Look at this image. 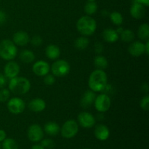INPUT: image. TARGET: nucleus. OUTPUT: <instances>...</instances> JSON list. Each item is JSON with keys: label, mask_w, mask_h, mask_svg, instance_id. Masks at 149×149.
I'll return each instance as SVG.
<instances>
[{"label": "nucleus", "mask_w": 149, "mask_h": 149, "mask_svg": "<svg viewBox=\"0 0 149 149\" xmlns=\"http://www.w3.org/2000/svg\"><path fill=\"white\" fill-rule=\"evenodd\" d=\"M138 36L141 40L147 41L149 39V26L148 23H143L139 26Z\"/></svg>", "instance_id": "b1692460"}, {"label": "nucleus", "mask_w": 149, "mask_h": 149, "mask_svg": "<svg viewBox=\"0 0 149 149\" xmlns=\"http://www.w3.org/2000/svg\"><path fill=\"white\" fill-rule=\"evenodd\" d=\"M94 65L97 69L104 70L109 65V61L103 55H98L95 58Z\"/></svg>", "instance_id": "5701e85b"}, {"label": "nucleus", "mask_w": 149, "mask_h": 149, "mask_svg": "<svg viewBox=\"0 0 149 149\" xmlns=\"http://www.w3.org/2000/svg\"><path fill=\"white\" fill-rule=\"evenodd\" d=\"M19 58L24 63H31L35 60V55L31 50L24 49L20 53Z\"/></svg>", "instance_id": "4be33fe9"}, {"label": "nucleus", "mask_w": 149, "mask_h": 149, "mask_svg": "<svg viewBox=\"0 0 149 149\" xmlns=\"http://www.w3.org/2000/svg\"><path fill=\"white\" fill-rule=\"evenodd\" d=\"M0 149H1V145H0Z\"/></svg>", "instance_id": "a18cd8bd"}, {"label": "nucleus", "mask_w": 149, "mask_h": 149, "mask_svg": "<svg viewBox=\"0 0 149 149\" xmlns=\"http://www.w3.org/2000/svg\"><path fill=\"white\" fill-rule=\"evenodd\" d=\"M44 130L47 135H50V136H55L60 132L61 127L56 122H49L45 124V127H44Z\"/></svg>", "instance_id": "412c9836"}, {"label": "nucleus", "mask_w": 149, "mask_h": 149, "mask_svg": "<svg viewBox=\"0 0 149 149\" xmlns=\"http://www.w3.org/2000/svg\"><path fill=\"white\" fill-rule=\"evenodd\" d=\"M13 42L16 46L24 47L30 42V38L27 32L19 31L14 33L13 36Z\"/></svg>", "instance_id": "ddd939ff"}, {"label": "nucleus", "mask_w": 149, "mask_h": 149, "mask_svg": "<svg viewBox=\"0 0 149 149\" xmlns=\"http://www.w3.org/2000/svg\"><path fill=\"white\" fill-rule=\"evenodd\" d=\"M7 138V134L4 130H0V143L4 141Z\"/></svg>", "instance_id": "4c0bfd02"}, {"label": "nucleus", "mask_w": 149, "mask_h": 149, "mask_svg": "<svg viewBox=\"0 0 149 149\" xmlns=\"http://www.w3.org/2000/svg\"><path fill=\"white\" fill-rule=\"evenodd\" d=\"M95 97L96 94L95 92H93L91 90H87V91H86L83 94L81 100H80L81 106L82 108H84V109H87V108L90 107L94 103Z\"/></svg>", "instance_id": "dca6fc26"}, {"label": "nucleus", "mask_w": 149, "mask_h": 149, "mask_svg": "<svg viewBox=\"0 0 149 149\" xmlns=\"http://www.w3.org/2000/svg\"><path fill=\"white\" fill-rule=\"evenodd\" d=\"M32 71L38 77H45L49 73L50 66L46 61H38L33 65Z\"/></svg>", "instance_id": "9b49d317"}, {"label": "nucleus", "mask_w": 149, "mask_h": 149, "mask_svg": "<svg viewBox=\"0 0 149 149\" xmlns=\"http://www.w3.org/2000/svg\"><path fill=\"white\" fill-rule=\"evenodd\" d=\"M55 82V76L53 74H47L44 77V83L47 86L53 85Z\"/></svg>", "instance_id": "2f4dec72"}, {"label": "nucleus", "mask_w": 149, "mask_h": 149, "mask_svg": "<svg viewBox=\"0 0 149 149\" xmlns=\"http://www.w3.org/2000/svg\"><path fill=\"white\" fill-rule=\"evenodd\" d=\"M27 136L29 141L33 143H38L44 138V130L37 124L31 125L27 131Z\"/></svg>", "instance_id": "1a4fd4ad"}, {"label": "nucleus", "mask_w": 149, "mask_h": 149, "mask_svg": "<svg viewBox=\"0 0 149 149\" xmlns=\"http://www.w3.org/2000/svg\"><path fill=\"white\" fill-rule=\"evenodd\" d=\"M145 53L148 55L149 53V41L147 40L146 43L145 44Z\"/></svg>", "instance_id": "a19ab883"}, {"label": "nucleus", "mask_w": 149, "mask_h": 149, "mask_svg": "<svg viewBox=\"0 0 149 149\" xmlns=\"http://www.w3.org/2000/svg\"><path fill=\"white\" fill-rule=\"evenodd\" d=\"M111 21L116 26H121L123 23V16L119 12H113L110 15Z\"/></svg>", "instance_id": "cd10ccee"}, {"label": "nucleus", "mask_w": 149, "mask_h": 149, "mask_svg": "<svg viewBox=\"0 0 149 149\" xmlns=\"http://www.w3.org/2000/svg\"><path fill=\"white\" fill-rule=\"evenodd\" d=\"M95 52H97V53H100V52L103 50V46L102 45L101 43L97 42V43H96L95 45Z\"/></svg>", "instance_id": "e433bc0d"}, {"label": "nucleus", "mask_w": 149, "mask_h": 149, "mask_svg": "<svg viewBox=\"0 0 149 149\" xmlns=\"http://www.w3.org/2000/svg\"><path fill=\"white\" fill-rule=\"evenodd\" d=\"M9 90L17 95H25L31 89V82L26 77H16L10 79L8 84Z\"/></svg>", "instance_id": "f03ea898"}, {"label": "nucleus", "mask_w": 149, "mask_h": 149, "mask_svg": "<svg viewBox=\"0 0 149 149\" xmlns=\"http://www.w3.org/2000/svg\"><path fill=\"white\" fill-rule=\"evenodd\" d=\"M89 44H90V41L88 38L83 36L76 39L74 42V46L79 50H84L89 46Z\"/></svg>", "instance_id": "393cba45"}, {"label": "nucleus", "mask_w": 149, "mask_h": 149, "mask_svg": "<svg viewBox=\"0 0 149 149\" xmlns=\"http://www.w3.org/2000/svg\"><path fill=\"white\" fill-rule=\"evenodd\" d=\"M97 5L95 1H88L84 6V12L87 15H92L97 12Z\"/></svg>", "instance_id": "c85d7f7f"}, {"label": "nucleus", "mask_w": 149, "mask_h": 149, "mask_svg": "<svg viewBox=\"0 0 149 149\" xmlns=\"http://www.w3.org/2000/svg\"><path fill=\"white\" fill-rule=\"evenodd\" d=\"M84 149H90V148H84Z\"/></svg>", "instance_id": "49530a36"}, {"label": "nucleus", "mask_w": 149, "mask_h": 149, "mask_svg": "<svg viewBox=\"0 0 149 149\" xmlns=\"http://www.w3.org/2000/svg\"><path fill=\"white\" fill-rule=\"evenodd\" d=\"M10 91L8 89L1 88L0 90V102L4 103L10 99Z\"/></svg>", "instance_id": "c756f323"}, {"label": "nucleus", "mask_w": 149, "mask_h": 149, "mask_svg": "<svg viewBox=\"0 0 149 149\" xmlns=\"http://www.w3.org/2000/svg\"><path fill=\"white\" fill-rule=\"evenodd\" d=\"M7 20V15L4 11L0 10V25L4 24Z\"/></svg>", "instance_id": "c9c22d12"}, {"label": "nucleus", "mask_w": 149, "mask_h": 149, "mask_svg": "<svg viewBox=\"0 0 149 149\" xmlns=\"http://www.w3.org/2000/svg\"><path fill=\"white\" fill-rule=\"evenodd\" d=\"M29 109L33 112H42L46 108V102L42 98H34L29 103Z\"/></svg>", "instance_id": "a211bd4d"}, {"label": "nucleus", "mask_w": 149, "mask_h": 149, "mask_svg": "<svg viewBox=\"0 0 149 149\" xmlns=\"http://www.w3.org/2000/svg\"><path fill=\"white\" fill-rule=\"evenodd\" d=\"M41 145L45 148V149H52L55 146V143L52 139L45 138L41 141Z\"/></svg>", "instance_id": "7c9ffc66"}, {"label": "nucleus", "mask_w": 149, "mask_h": 149, "mask_svg": "<svg viewBox=\"0 0 149 149\" xmlns=\"http://www.w3.org/2000/svg\"><path fill=\"white\" fill-rule=\"evenodd\" d=\"M133 2L140 3L145 7H148L149 5V0H133Z\"/></svg>", "instance_id": "58836bf2"}, {"label": "nucleus", "mask_w": 149, "mask_h": 149, "mask_svg": "<svg viewBox=\"0 0 149 149\" xmlns=\"http://www.w3.org/2000/svg\"><path fill=\"white\" fill-rule=\"evenodd\" d=\"M31 149H45V148L41 144H35V145L32 146Z\"/></svg>", "instance_id": "ea45409f"}, {"label": "nucleus", "mask_w": 149, "mask_h": 149, "mask_svg": "<svg viewBox=\"0 0 149 149\" xmlns=\"http://www.w3.org/2000/svg\"><path fill=\"white\" fill-rule=\"evenodd\" d=\"M19 73H20V65L15 61H10L4 68V76L9 79L17 77Z\"/></svg>", "instance_id": "f8f14e48"}, {"label": "nucleus", "mask_w": 149, "mask_h": 149, "mask_svg": "<svg viewBox=\"0 0 149 149\" xmlns=\"http://www.w3.org/2000/svg\"><path fill=\"white\" fill-rule=\"evenodd\" d=\"M143 90H145L146 93H148V84H147V83H146V84H143Z\"/></svg>", "instance_id": "79ce46f5"}, {"label": "nucleus", "mask_w": 149, "mask_h": 149, "mask_svg": "<svg viewBox=\"0 0 149 149\" xmlns=\"http://www.w3.org/2000/svg\"><path fill=\"white\" fill-rule=\"evenodd\" d=\"M47 57L50 60H57L61 56V49L57 45H49L45 49Z\"/></svg>", "instance_id": "aec40b11"}, {"label": "nucleus", "mask_w": 149, "mask_h": 149, "mask_svg": "<svg viewBox=\"0 0 149 149\" xmlns=\"http://www.w3.org/2000/svg\"><path fill=\"white\" fill-rule=\"evenodd\" d=\"M128 52L133 57L141 56L145 53V44L140 41H135L130 44L128 47Z\"/></svg>", "instance_id": "2eb2a0df"}, {"label": "nucleus", "mask_w": 149, "mask_h": 149, "mask_svg": "<svg viewBox=\"0 0 149 149\" xmlns=\"http://www.w3.org/2000/svg\"><path fill=\"white\" fill-rule=\"evenodd\" d=\"M141 108L144 111H148L149 109V96L146 95L141 99L140 102Z\"/></svg>", "instance_id": "473e14b6"}, {"label": "nucleus", "mask_w": 149, "mask_h": 149, "mask_svg": "<svg viewBox=\"0 0 149 149\" xmlns=\"http://www.w3.org/2000/svg\"><path fill=\"white\" fill-rule=\"evenodd\" d=\"M95 137L100 141H105L110 136V130L106 125L100 124L95 127L94 130Z\"/></svg>", "instance_id": "4468645a"}, {"label": "nucleus", "mask_w": 149, "mask_h": 149, "mask_svg": "<svg viewBox=\"0 0 149 149\" xmlns=\"http://www.w3.org/2000/svg\"><path fill=\"white\" fill-rule=\"evenodd\" d=\"M131 16L135 19H141L146 15V7L140 3L133 2L130 10Z\"/></svg>", "instance_id": "f3484780"}, {"label": "nucleus", "mask_w": 149, "mask_h": 149, "mask_svg": "<svg viewBox=\"0 0 149 149\" xmlns=\"http://www.w3.org/2000/svg\"><path fill=\"white\" fill-rule=\"evenodd\" d=\"M108 77L103 70L96 69L92 72L88 79V86L95 93L103 92L107 87Z\"/></svg>", "instance_id": "f257e3e1"}, {"label": "nucleus", "mask_w": 149, "mask_h": 149, "mask_svg": "<svg viewBox=\"0 0 149 149\" xmlns=\"http://www.w3.org/2000/svg\"><path fill=\"white\" fill-rule=\"evenodd\" d=\"M6 83H7V78L4 74L0 73V89L4 88V86L6 85Z\"/></svg>", "instance_id": "f704fd0d"}, {"label": "nucleus", "mask_w": 149, "mask_h": 149, "mask_svg": "<svg viewBox=\"0 0 149 149\" xmlns=\"http://www.w3.org/2000/svg\"><path fill=\"white\" fill-rule=\"evenodd\" d=\"M77 29L83 36H91L97 29V23L90 15L82 16L77 20Z\"/></svg>", "instance_id": "7ed1b4c3"}, {"label": "nucleus", "mask_w": 149, "mask_h": 149, "mask_svg": "<svg viewBox=\"0 0 149 149\" xmlns=\"http://www.w3.org/2000/svg\"><path fill=\"white\" fill-rule=\"evenodd\" d=\"M30 42L31 44L33 47H39L42 45L43 40H42V38L40 36L36 35V36H33V37L31 38V39H30Z\"/></svg>", "instance_id": "72a5a7b5"}, {"label": "nucleus", "mask_w": 149, "mask_h": 149, "mask_svg": "<svg viewBox=\"0 0 149 149\" xmlns=\"http://www.w3.org/2000/svg\"><path fill=\"white\" fill-rule=\"evenodd\" d=\"M88 1H95V0H87Z\"/></svg>", "instance_id": "c03bdc74"}, {"label": "nucleus", "mask_w": 149, "mask_h": 149, "mask_svg": "<svg viewBox=\"0 0 149 149\" xmlns=\"http://www.w3.org/2000/svg\"><path fill=\"white\" fill-rule=\"evenodd\" d=\"M121 39L125 42H131L135 39V33L132 30L130 29H124L123 31L120 34Z\"/></svg>", "instance_id": "bb28decb"}, {"label": "nucleus", "mask_w": 149, "mask_h": 149, "mask_svg": "<svg viewBox=\"0 0 149 149\" xmlns=\"http://www.w3.org/2000/svg\"><path fill=\"white\" fill-rule=\"evenodd\" d=\"M78 124L84 128H91L95 125V118L92 113L87 111L81 112L77 117Z\"/></svg>", "instance_id": "9d476101"}, {"label": "nucleus", "mask_w": 149, "mask_h": 149, "mask_svg": "<svg viewBox=\"0 0 149 149\" xmlns=\"http://www.w3.org/2000/svg\"><path fill=\"white\" fill-rule=\"evenodd\" d=\"M50 69L55 77H63L68 74L71 66L65 60H58L52 63Z\"/></svg>", "instance_id": "423d86ee"}, {"label": "nucleus", "mask_w": 149, "mask_h": 149, "mask_svg": "<svg viewBox=\"0 0 149 149\" xmlns=\"http://www.w3.org/2000/svg\"><path fill=\"white\" fill-rule=\"evenodd\" d=\"M102 36L106 42L114 43L119 39V33L116 30L112 29H106L102 33Z\"/></svg>", "instance_id": "6ab92c4d"}, {"label": "nucleus", "mask_w": 149, "mask_h": 149, "mask_svg": "<svg viewBox=\"0 0 149 149\" xmlns=\"http://www.w3.org/2000/svg\"><path fill=\"white\" fill-rule=\"evenodd\" d=\"M2 149H18V144L13 138H6L1 142Z\"/></svg>", "instance_id": "a878e982"}, {"label": "nucleus", "mask_w": 149, "mask_h": 149, "mask_svg": "<svg viewBox=\"0 0 149 149\" xmlns=\"http://www.w3.org/2000/svg\"><path fill=\"white\" fill-rule=\"evenodd\" d=\"M116 32L119 33V35H120L121 33H122V32L124 31V29H123V28H122V27H119V28H118V29H116Z\"/></svg>", "instance_id": "37998d69"}, {"label": "nucleus", "mask_w": 149, "mask_h": 149, "mask_svg": "<svg viewBox=\"0 0 149 149\" xmlns=\"http://www.w3.org/2000/svg\"><path fill=\"white\" fill-rule=\"evenodd\" d=\"M61 135L64 138L71 139L75 137L79 132V124L74 119L66 121L61 129Z\"/></svg>", "instance_id": "39448f33"}, {"label": "nucleus", "mask_w": 149, "mask_h": 149, "mask_svg": "<svg viewBox=\"0 0 149 149\" xmlns=\"http://www.w3.org/2000/svg\"><path fill=\"white\" fill-rule=\"evenodd\" d=\"M9 111L13 114H20L24 111L26 109V103L19 97H12L8 100L7 104Z\"/></svg>", "instance_id": "6e6552de"}, {"label": "nucleus", "mask_w": 149, "mask_h": 149, "mask_svg": "<svg viewBox=\"0 0 149 149\" xmlns=\"http://www.w3.org/2000/svg\"><path fill=\"white\" fill-rule=\"evenodd\" d=\"M94 106L96 110L100 113H104L109 110L111 105V100L107 94H100L96 96L94 101Z\"/></svg>", "instance_id": "0eeeda50"}, {"label": "nucleus", "mask_w": 149, "mask_h": 149, "mask_svg": "<svg viewBox=\"0 0 149 149\" xmlns=\"http://www.w3.org/2000/svg\"><path fill=\"white\" fill-rule=\"evenodd\" d=\"M17 54V48L13 41L3 39L0 42V58L10 61L14 59Z\"/></svg>", "instance_id": "20e7f679"}]
</instances>
